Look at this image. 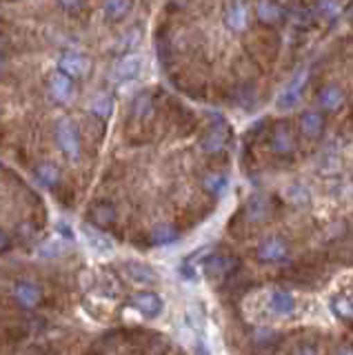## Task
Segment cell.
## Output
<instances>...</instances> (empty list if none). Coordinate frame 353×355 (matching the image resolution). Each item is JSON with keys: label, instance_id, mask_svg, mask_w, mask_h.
I'll list each match as a JSON object with an SVG mask.
<instances>
[{"label": "cell", "instance_id": "obj_1", "mask_svg": "<svg viewBox=\"0 0 353 355\" xmlns=\"http://www.w3.org/2000/svg\"><path fill=\"white\" fill-rule=\"evenodd\" d=\"M56 138H58L60 151L64 153V158H67L69 162H78L80 155H83L80 136H78V129H76V125H74L69 118H62L58 122Z\"/></svg>", "mask_w": 353, "mask_h": 355}, {"label": "cell", "instance_id": "obj_2", "mask_svg": "<svg viewBox=\"0 0 353 355\" xmlns=\"http://www.w3.org/2000/svg\"><path fill=\"white\" fill-rule=\"evenodd\" d=\"M307 78H309V71L307 69H300L298 71L289 83H286L282 87V92L278 94V98H275V107L282 109V111H289L293 109L298 103H300L302 98V89L307 85Z\"/></svg>", "mask_w": 353, "mask_h": 355}, {"label": "cell", "instance_id": "obj_3", "mask_svg": "<svg viewBox=\"0 0 353 355\" xmlns=\"http://www.w3.org/2000/svg\"><path fill=\"white\" fill-rule=\"evenodd\" d=\"M131 306L136 311H140L145 318H158L162 313V297L158 293H151V291H140L131 295Z\"/></svg>", "mask_w": 353, "mask_h": 355}, {"label": "cell", "instance_id": "obj_4", "mask_svg": "<svg viewBox=\"0 0 353 355\" xmlns=\"http://www.w3.org/2000/svg\"><path fill=\"white\" fill-rule=\"evenodd\" d=\"M92 69L89 58H85L83 53H64L58 60V71L67 73L69 78H85Z\"/></svg>", "mask_w": 353, "mask_h": 355}, {"label": "cell", "instance_id": "obj_5", "mask_svg": "<svg viewBox=\"0 0 353 355\" xmlns=\"http://www.w3.org/2000/svg\"><path fill=\"white\" fill-rule=\"evenodd\" d=\"M286 255H289V247H286L284 240H280V238H269L258 247V260L267 262V264L282 262V260H286Z\"/></svg>", "mask_w": 353, "mask_h": 355}, {"label": "cell", "instance_id": "obj_6", "mask_svg": "<svg viewBox=\"0 0 353 355\" xmlns=\"http://www.w3.org/2000/svg\"><path fill=\"white\" fill-rule=\"evenodd\" d=\"M80 233H83V238L87 242V247H89L94 253H101V255H107V253H112L114 251V240L105 236L103 231H98L94 229L92 225H83L80 227Z\"/></svg>", "mask_w": 353, "mask_h": 355}, {"label": "cell", "instance_id": "obj_7", "mask_svg": "<svg viewBox=\"0 0 353 355\" xmlns=\"http://www.w3.org/2000/svg\"><path fill=\"white\" fill-rule=\"evenodd\" d=\"M142 71V55L140 53H125L114 67V78L116 80H134Z\"/></svg>", "mask_w": 353, "mask_h": 355}, {"label": "cell", "instance_id": "obj_8", "mask_svg": "<svg viewBox=\"0 0 353 355\" xmlns=\"http://www.w3.org/2000/svg\"><path fill=\"white\" fill-rule=\"evenodd\" d=\"M74 78H69L67 73H53L51 80H49V96L53 103L58 105H64L67 100L71 98V92H74Z\"/></svg>", "mask_w": 353, "mask_h": 355}, {"label": "cell", "instance_id": "obj_9", "mask_svg": "<svg viewBox=\"0 0 353 355\" xmlns=\"http://www.w3.org/2000/svg\"><path fill=\"white\" fill-rule=\"evenodd\" d=\"M227 138H229V129L225 122H216V125L207 131V136L203 138V149L207 153H218L225 149L227 144Z\"/></svg>", "mask_w": 353, "mask_h": 355}, {"label": "cell", "instance_id": "obj_10", "mask_svg": "<svg viewBox=\"0 0 353 355\" xmlns=\"http://www.w3.org/2000/svg\"><path fill=\"white\" fill-rule=\"evenodd\" d=\"M238 269V260L231 258V255H214L205 262V271L212 277H225L231 271Z\"/></svg>", "mask_w": 353, "mask_h": 355}, {"label": "cell", "instance_id": "obj_11", "mask_svg": "<svg viewBox=\"0 0 353 355\" xmlns=\"http://www.w3.org/2000/svg\"><path fill=\"white\" fill-rule=\"evenodd\" d=\"M225 25L231 31H245L249 27V7L245 3L231 5L225 14Z\"/></svg>", "mask_w": 353, "mask_h": 355}, {"label": "cell", "instance_id": "obj_12", "mask_svg": "<svg viewBox=\"0 0 353 355\" xmlns=\"http://www.w3.org/2000/svg\"><path fill=\"white\" fill-rule=\"evenodd\" d=\"M14 297H16V302L20 306L34 309V306H38L42 293H40V288L34 282H18L16 288H14Z\"/></svg>", "mask_w": 353, "mask_h": 355}, {"label": "cell", "instance_id": "obj_13", "mask_svg": "<svg viewBox=\"0 0 353 355\" xmlns=\"http://www.w3.org/2000/svg\"><path fill=\"white\" fill-rule=\"evenodd\" d=\"M267 306H269V311H271L273 315L282 318V315L293 313V309H295V300H293V295H291V293H286V291H273V293L269 295Z\"/></svg>", "mask_w": 353, "mask_h": 355}, {"label": "cell", "instance_id": "obj_14", "mask_svg": "<svg viewBox=\"0 0 353 355\" xmlns=\"http://www.w3.org/2000/svg\"><path fill=\"white\" fill-rule=\"evenodd\" d=\"M271 149L278 153V155H286L293 151V133L289 127H275L273 136H271Z\"/></svg>", "mask_w": 353, "mask_h": 355}, {"label": "cell", "instance_id": "obj_15", "mask_svg": "<svg viewBox=\"0 0 353 355\" xmlns=\"http://www.w3.org/2000/svg\"><path fill=\"white\" fill-rule=\"evenodd\" d=\"M300 129L307 138H320L325 131V118L318 114V111H307L300 118Z\"/></svg>", "mask_w": 353, "mask_h": 355}, {"label": "cell", "instance_id": "obj_16", "mask_svg": "<svg viewBox=\"0 0 353 355\" xmlns=\"http://www.w3.org/2000/svg\"><path fill=\"white\" fill-rule=\"evenodd\" d=\"M256 14L258 20L264 22V25H278L282 20V7L273 0H260L258 7H256Z\"/></svg>", "mask_w": 353, "mask_h": 355}, {"label": "cell", "instance_id": "obj_17", "mask_svg": "<svg viewBox=\"0 0 353 355\" xmlns=\"http://www.w3.org/2000/svg\"><path fill=\"white\" fill-rule=\"evenodd\" d=\"M271 214V202L269 198L264 196H253L249 202H247V218L251 222H260V220H267Z\"/></svg>", "mask_w": 353, "mask_h": 355}, {"label": "cell", "instance_id": "obj_18", "mask_svg": "<svg viewBox=\"0 0 353 355\" xmlns=\"http://www.w3.org/2000/svg\"><path fill=\"white\" fill-rule=\"evenodd\" d=\"M127 273H129V277H131V280H134L136 284H153V282L158 280L156 271H153L151 266L140 264V262H129V264H127Z\"/></svg>", "mask_w": 353, "mask_h": 355}, {"label": "cell", "instance_id": "obj_19", "mask_svg": "<svg viewBox=\"0 0 353 355\" xmlns=\"http://www.w3.org/2000/svg\"><path fill=\"white\" fill-rule=\"evenodd\" d=\"M134 0H103V9H105V16L109 20H123L129 11Z\"/></svg>", "mask_w": 353, "mask_h": 355}, {"label": "cell", "instance_id": "obj_20", "mask_svg": "<svg viewBox=\"0 0 353 355\" xmlns=\"http://www.w3.org/2000/svg\"><path fill=\"white\" fill-rule=\"evenodd\" d=\"M345 103V94H342V89L338 87H325L322 92H320V107L327 109V111H336L342 107Z\"/></svg>", "mask_w": 353, "mask_h": 355}, {"label": "cell", "instance_id": "obj_21", "mask_svg": "<svg viewBox=\"0 0 353 355\" xmlns=\"http://www.w3.org/2000/svg\"><path fill=\"white\" fill-rule=\"evenodd\" d=\"M92 220H94V225L98 227H109V225H114L116 222V209L112 205H96L92 209Z\"/></svg>", "mask_w": 353, "mask_h": 355}, {"label": "cell", "instance_id": "obj_22", "mask_svg": "<svg viewBox=\"0 0 353 355\" xmlns=\"http://www.w3.org/2000/svg\"><path fill=\"white\" fill-rule=\"evenodd\" d=\"M227 175L225 173H207L205 180H203V187L207 189L212 196H220L227 189Z\"/></svg>", "mask_w": 353, "mask_h": 355}, {"label": "cell", "instance_id": "obj_23", "mask_svg": "<svg viewBox=\"0 0 353 355\" xmlns=\"http://www.w3.org/2000/svg\"><path fill=\"white\" fill-rule=\"evenodd\" d=\"M175 238H178V231H175V227H171V225H158L151 231V242L158 244V247L173 242Z\"/></svg>", "mask_w": 353, "mask_h": 355}, {"label": "cell", "instance_id": "obj_24", "mask_svg": "<svg viewBox=\"0 0 353 355\" xmlns=\"http://www.w3.org/2000/svg\"><path fill=\"white\" fill-rule=\"evenodd\" d=\"M318 14L325 20H338L342 16L340 0H318Z\"/></svg>", "mask_w": 353, "mask_h": 355}, {"label": "cell", "instance_id": "obj_25", "mask_svg": "<svg viewBox=\"0 0 353 355\" xmlns=\"http://www.w3.org/2000/svg\"><path fill=\"white\" fill-rule=\"evenodd\" d=\"M36 175L40 178V182L42 184H56L58 182V178H60V171H58V166L56 164H51V162H42L38 169H36Z\"/></svg>", "mask_w": 353, "mask_h": 355}, {"label": "cell", "instance_id": "obj_26", "mask_svg": "<svg viewBox=\"0 0 353 355\" xmlns=\"http://www.w3.org/2000/svg\"><path fill=\"white\" fill-rule=\"evenodd\" d=\"M112 111H114V103H112V98H107V96L96 98L92 103V114L103 118V120H107L109 116H112Z\"/></svg>", "mask_w": 353, "mask_h": 355}, {"label": "cell", "instance_id": "obj_27", "mask_svg": "<svg viewBox=\"0 0 353 355\" xmlns=\"http://www.w3.org/2000/svg\"><path fill=\"white\" fill-rule=\"evenodd\" d=\"M331 306H334L336 315L345 318V320H353V300L351 297H336L334 302H331Z\"/></svg>", "mask_w": 353, "mask_h": 355}, {"label": "cell", "instance_id": "obj_28", "mask_svg": "<svg viewBox=\"0 0 353 355\" xmlns=\"http://www.w3.org/2000/svg\"><path fill=\"white\" fill-rule=\"evenodd\" d=\"M149 109H151V98H149L147 94L138 96L136 105H134V114H136V116H145Z\"/></svg>", "mask_w": 353, "mask_h": 355}, {"label": "cell", "instance_id": "obj_29", "mask_svg": "<svg viewBox=\"0 0 353 355\" xmlns=\"http://www.w3.org/2000/svg\"><path fill=\"white\" fill-rule=\"evenodd\" d=\"M80 3H83V0H58V5H60L62 9H67V11L78 9V7H80Z\"/></svg>", "mask_w": 353, "mask_h": 355}, {"label": "cell", "instance_id": "obj_30", "mask_svg": "<svg viewBox=\"0 0 353 355\" xmlns=\"http://www.w3.org/2000/svg\"><path fill=\"white\" fill-rule=\"evenodd\" d=\"M307 18H309V16L304 14V11H298V14H293V25H300V27H304L307 22H309Z\"/></svg>", "mask_w": 353, "mask_h": 355}, {"label": "cell", "instance_id": "obj_31", "mask_svg": "<svg viewBox=\"0 0 353 355\" xmlns=\"http://www.w3.org/2000/svg\"><path fill=\"white\" fill-rule=\"evenodd\" d=\"M7 247H9V238H7V233L0 229V251L7 249Z\"/></svg>", "mask_w": 353, "mask_h": 355}, {"label": "cell", "instance_id": "obj_32", "mask_svg": "<svg viewBox=\"0 0 353 355\" xmlns=\"http://www.w3.org/2000/svg\"><path fill=\"white\" fill-rule=\"evenodd\" d=\"M351 300H353V297H351Z\"/></svg>", "mask_w": 353, "mask_h": 355}]
</instances>
